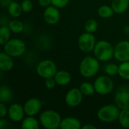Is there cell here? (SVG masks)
<instances>
[{"label":"cell","instance_id":"83f0119b","mask_svg":"<svg viewBox=\"0 0 129 129\" xmlns=\"http://www.w3.org/2000/svg\"><path fill=\"white\" fill-rule=\"evenodd\" d=\"M98 29V23L95 19H89L84 24V29L86 32L93 33Z\"/></svg>","mask_w":129,"mask_h":129},{"label":"cell","instance_id":"9c48e42d","mask_svg":"<svg viewBox=\"0 0 129 129\" xmlns=\"http://www.w3.org/2000/svg\"><path fill=\"white\" fill-rule=\"evenodd\" d=\"M97 42L96 38L93 35V33H84L78 38V47L81 51L84 53H90L94 51Z\"/></svg>","mask_w":129,"mask_h":129},{"label":"cell","instance_id":"7402d4cb","mask_svg":"<svg viewBox=\"0 0 129 129\" xmlns=\"http://www.w3.org/2000/svg\"><path fill=\"white\" fill-rule=\"evenodd\" d=\"M98 14L100 17L102 18H109L113 16L114 14V11L112 7L109 5H101L98 8Z\"/></svg>","mask_w":129,"mask_h":129},{"label":"cell","instance_id":"8fae6325","mask_svg":"<svg viewBox=\"0 0 129 129\" xmlns=\"http://www.w3.org/2000/svg\"><path fill=\"white\" fill-rule=\"evenodd\" d=\"M114 57L120 62L129 61V42L121 41L114 48Z\"/></svg>","mask_w":129,"mask_h":129},{"label":"cell","instance_id":"74e56055","mask_svg":"<svg viewBox=\"0 0 129 129\" xmlns=\"http://www.w3.org/2000/svg\"><path fill=\"white\" fill-rule=\"evenodd\" d=\"M0 50H1V48H0ZM0 52H1V51H0Z\"/></svg>","mask_w":129,"mask_h":129},{"label":"cell","instance_id":"1f68e13d","mask_svg":"<svg viewBox=\"0 0 129 129\" xmlns=\"http://www.w3.org/2000/svg\"><path fill=\"white\" fill-rule=\"evenodd\" d=\"M56 85H57V84H56V81H55V79H54L53 77H52V78L46 79L45 85H46V88H48V89H49V90L53 89V88H55Z\"/></svg>","mask_w":129,"mask_h":129},{"label":"cell","instance_id":"6da1fadb","mask_svg":"<svg viewBox=\"0 0 129 129\" xmlns=\"http://www.w3.org/2000/svg\"><path fill=\"white\" fill-rule=\"evenodd\" d=\"M94 54L98 60L102 62L109 61L114 57V48L108 41L100 40L96 43Z\"/></svg>","mask_w":129,"mask_h":129},{"label":"cell","instance_id":"9a60e30c","mask_svg":"<svg viewBox=\"0 0 129 129\" xmlns=\"http://www.w3.org/2000/svg\"><path fill=\"white\" fill-rule=\"evenodd\" d=\"M81 127L80 120L75 117L69 116L62 119L60 128L62 129H79Z\"/></svg>","mask_w":129,"mask_h":129},{"label":"cell","instance_id":"4316f807","mask_svg":"<svg viewBox=\"0 0 129 129\" xmlns=\"http://www.w3.org/2000/svg\"><path fill=\"white\" fill-rule=\"evenodd\" d=\"M80 90L82 92V94L85 96H90L93 95L96 91L94 88V85L88 82H84L80 85Z\"/></svg>","mask_w":129,"mask_h":129},{"label":"cell","instance_id":"8d00e7d4","mask_svg":"<svg viewBox=\"0 0 129 129\" xmlns=\"http://www.w3.org/2000/svg\"><path fill=\"white\" fill-rule=\"evenodd\" d=\"M83 129H96V126L93 125H90V124H87V125H85L82 127Z\"/></svg>","mask_w":129,"mask_h":129},{"label":"cell","instance_id":"3957f363","mask_svg":"<svg viewBox=\"0 0 129 129\" xmlns=\"http://www.w3.org/2000/svg\"><path fill=\"white\" fill-rule=\"evenodd\" d=\"M62 118L59 113L52 110L43 111L40 116V124L46 129H57L60 128Z\"/></svg>","mask_w":129,"mask_h":129},{"label":"cell","instance_id":"30bf717a","mask_svg":"<svg viewBox=\"0 0 129 129\" xmlns=\"http://www.w3.org/2000/svg\"><path fill=\"white\" fill-rule=\"evenodd\" d=\"M84 94L81 91L80 88H73L70 89L65 97V101L66 104L70 107H78L83 100Z\"/></svg>","mask_w":129,"mask_h":129},{"label":"cell","instance_id":"f546056e","mask_svg":"<svg viewBox=\"0 0 129 129\" xmlns=\"http://www.w3.org/2000/svg\"><path fill=\"white\" fill-rule=\"evenodd\" d=\"M21 5L22 11L26 13L30 12L33 8V3L31 0H24L21 4Z\"/></svg>","mask_w":129,"mask_h":129},{"label":"cell","instance_id":"7c38bea8","mask_svg":"<svg viewBox=\"0 0 129 129\" xmlns=\"http://www.w3.org/2000/svg\"><path fill=\"white\" fill-rule=\"evenodd\" d=\"M24 107V113L27 116H33L36 115L42 108V102L36 98H32L28 99Z\"/></svg>","mask_w":129,"mask_h":129},{"label":"cell","instance_id":"2e32d148","mask_svg":"<svg viewBox=\"0 0 129 129\" xmlns=\"http://www.w3.org/2000/svg\"><path fill=\"white\" fill-rule=\"evenodd\" d=\"M14 67L12 57L7 53L0 52V70L2 71H9Z\"/></svg>","mask_w":129,"mask_h":129},{"label":"cell","instance_id":"52a82bcc","mask_svg":"<svg viewBox=\"0 0 129 129\" xmlns=\"http://www.w3.org/2000/svg\"><path fill=\"white\" fill-rule=\"evenodd\" d=\"M97 93L100 95H107L114 88V83L112 79L108 76H100L96 79L94 83Z\"/></svg>","mask_w":129,"mask_h":129},{"label":"cell","instance_id":"e0dca14e","mask_svg":"<svg viewBox=\"0 0 129 129\" xmlns=\"http://www.w3.org/2000/svg\"><path fill=\"white\" fill-rule=\"evenodd\" d=\"M54 79L57 85L61 86L67 85L70 83L71 80V76L70 73L65 70H59L57 71L56 75L54 76Z\"/></svg>","mask_w":129,"mask_h":129},{"label":"cell","instance_id":"cb8c5ba5","mask_svg":"<svg viewBox=\"0 0 129 129\" xmlns=\"http://www.w3.org/2000/svg\"><path fill=\"white\" fill-rule=\"evenodd\" d=\"M118 120L122 128H129V110H121Z\"/></svg>","mask_w":129,"mask_h":129},{"label":"cell","instance_id":"8992f818","mask_svg":"<svg viewBox=\"0 0 129 129\" xmlns=\"http://www.w3.org/2000/svg\"><path fill=\"white\" fill-rule=\"evenodd\" d=\"M36 70L40 77L46 79L54 77L57 72V66L51 60H43L37 64Z\"/></svg>","mask_w":129,"mask_h":129},{"label":"cell","instance_id":"603a6c76","mask_svg":"<svg viewBox=\"0 0 129 129\" xmlns=\"http://www.w3.org/2000/svg\"><path fill=\"white\" fill-rule=\"evenodd\" d=\"M11 29L8 26H0V45H5L11 37Z\"/></svg>","mask_w":129,"mask_h":129},{"label":"cell","instance_id":"7a4b0ae2","mask_svg":"<svg viewBox=\"0 0 129 129\" xmlns=\"http://www.w3.org/2000/svg\"><path fill=\"white\" fill-rule=\"evenodd\" d=\"M100 70L99 60L94 57L87 56L80 63L79 70L84 78H91L95 76Z\"/></svg>","mask_w":129,"mask_h":129},{"label":"cell","instance_id":"d6986e66","mask_svg":"<svg viewBox=\"0 0 129 129\" xmlns=\"http://www.w3.org/2000/svg\"><path fill=\"white\" fill-rule=\"evenodd\" d=\"M21 128L23 129H38L39 122L36 118L27 116V117L23 119Z\"/></svg>","mask_w":129,"mask_h":129},{"label":"cell","instance_id":"5bb4252c","mask_svg":"<svg viewBox=\"0 0 129 129\" xmlns=\"http://www.w3.org/2000/svg\"><path fill=\"white\" fill-rule=\"evenodd\" d=\"M24 107L19 104H13L8 109V115L13 122H20L23 119L24 116Z\"/></svg>","mask_w":129,"mask_h":129},{"label":"cell","instance_id":"d590c367","mask_svg":"<svg viewBox=\"0 0 129 129\" xmlns=\"http://www.w3.org/2000/svg\"><path fill=\"white\" fill-rule=\"evenodd\" d=\"M13 0H0V5L2 7H8Z\"/></svg>","mask_w":129,"mask_h":129},{"label":"cell","instance_id":"44dd1931","mask_svg":"<svg viewBox=\"0 0 129 129\" xmlns=\"http://www.w3.org/2000/svg\"><path fill=\"white\" fill-rule=\"evenodd\" d=\"M13 98L12 91L8 86L0 87V102L8 103L11 101Z\"/></svg>","mask_w":129,"mask_h":129},{"label":"cell","instance_id":"277c9868","mask_svg":"<svg viewBox=\"0 0 129 129\" xmlns=\"http://www.w3.org/2000/svg\"><path fill=\"white\" fill-rule=\"evenodd\" d=\"M120 110L116 104H106L97 111V117L103 122H113L119 119Z\"/></svg>","mask_w":129,"mask_h":129},{"label":"cell","instance_id":"d6a6232c","mask_svg":"<svg viewBox=\"0 0 129 129\" xmlns=\"http://www.w3.org/2000/svg\"><path fill=\"white\" fill-rule=\"evenodd\" d=\"M8 115V109L4 103L0 102V118H4Z\"/></svg>","mask_w":129,"mask_h":129},{"label":"cell","instance_id":"ba28073f","mask_svg":"<svg viewBox=\"0 0 129 129\" xmlns=\"http://www.w3.org/2000/svg\"><path fill=\"white\" fill-rule=\"evenodd\" d=\"M114 101L120 110H129V85H121L116 89Z\"/></svg>","mask_w":129,"mask_h":129},{"label":"cell","instance_id":"f1b7e54d","mask_svg":"<svg viewBox=\"0 0 129 129\" xmlns=\"http://www.w3.org/2000/svg\"><path fill=\"white\" fill-rule=\"evenodd\" d=\"M106 73L109 76H114L118 74L119 72V66L116 63H108L105 67Z\"/></svg>","mask_w":129,"mask_h":129},{"label":"cell","instance_id":"836d02e7","mask_svg":"<svg viewBox=\"0 0 129 129\" xmlns=\"http://www.w3.org/2000/svg\"><path fill=\"white\" fill-rule=\"evenodd\" d=\"M39 5L42 7L46 8L48 6H49L50 5H52V1L51 0H38Z\"/></svg>","mask_w":129,"mask_h":129},{"label":"cell","instance_id":"4fadbf2b","mask_svg":"<svg viewBox=\"0 0 129 129\" xmlns=\"http://www.w3.org/2000/svg\"><path fill=\"white\" fill-rule=\"evenodd\" d=\"M44 20L50 25H54L57 23L60 20V12L59 8L52 5L48 6L43 12Z\"/></svg>","mask_w":129,"mask_h":129},{"label":"cell","instance_id":"5b68a950","mask_svg":"<svg viewBox=\"0 0 129 129\" xmlns=\"http://www.w3.org/2000/svg\"><path fill=\"white\" fill-rule=\"evenodd\" d=\"M4 50L5 52L10 56L17 57L24 54L26 51V45L21 39H11L4 45Z\"/></svg>","mask_w":129,"mask_h":129},{"label":"cell","instance_id":"e575fe53","mask_svg":"<svg viewBox=\"0 0 129 129\" xmlns=\"http://www.w3.org/2000/svg\"><path fill=\"white\" fill-rule=\"evenodd\" d=\"M8 122L2 118H0V129H5L8 127Z\"/></svg>","mask_w":129,"mask_h":129},{"label":"cell","instance_id":"d4e9b609","mask_svg":"<svg viewBox=\"0 0 129 129\" xmlns=\"http://www.w3.org/2000/svg\"><path fill=\"white\" fill-rule=\"evenodd\" d=\"M118 75L123 79L129 80V61L122 62L119 65Z\"/></svg>","mask_w":129,"mask_h":129},{"label":"cell","instance_id":"484cf974","mask_svg":"<svg viewBox=\"0 0 129 129\" xmlns=\"http://www.w3.org/2000/svg\"><path fill=\"white\" fill-rule=\"evenodd\" d=\"M8 27L11 29V31L14 33H20L24 30V25L22 23V21L19 20H12L9 21Z\"/></svg>","mask_w":129,"mask_h":129},{"label":"cell","instance_id":"ffe728a7","mask_svg":"<svg viewBox=\"0 0 129 129\" xmlns=\"http://www.w3.org/2000/svg\"><path fill=\"white\" fill-rule=\"evenodd\" d=\"M8 11L10 16L13 17H18L21 16L23 11L21 8V5L19 3H17V2L12 1L10 3V5L8 6Z\"/></svg>","mask_w":129,"mask_h":129},{"label":"cell","instance_id":"ac0fdd59","mask_svg":"<svg viewBox=\"0 0 129 129\" xmlns=\"http://www.w3.org/2000/svg\"><path fill=\"white\" fill-rule=\"evenodd\" d=\"M111 7L116 14L125 12L129 7V0H113Z\"/></svg>","mask_w":129,"mask_h":129},{"label":"cell","instance_id":"4dcf8cb0","mask_svg":"<svg viewBox=\"0 0 129 129\" xmlns=\"http://www.w3.org/2000/svg\"><path fill=\"white\" fill-rule=\"evenodd\" d=\"M51 1H52V5L58 8H65L69 2V0H51Z\"/></svg>","mask_w":129,"mask_h":129}]
</instances>
